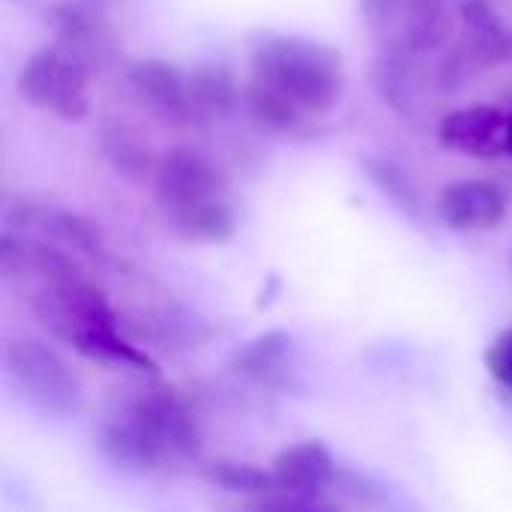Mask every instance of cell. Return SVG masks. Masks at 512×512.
Returning a JSON list of instances; mask_svg holds the SVG:
<instances>
[{
  "label": "cell",
  "mask_w": 512,
  "mask_h": 512,
  "mask_svg": "<svg viewBox=\"0 0 512 512\" xmlns=\"http://www.w3.org/2000/svg\"><path fill=\"white\" fill-rule=\"evenodd\" d=\"M507 156H512V114L510 123H507Z\"/></svg>",
  "instance_id": "cell-17"
},
{
  "label": "cell",
  "mask_w": 512,
  "mask_h": 512,
  "mask_svg": "<svg viewBox=\"0 0 512 512\" xmlns=\"http://www.w3.org/2000/svg\"><path fill=\"white\" fill-rule=\"evenodd\" d=\"M255 108L267 120L288 126L297 111H330L345 87L342 57L327 42L309 36H270L255 48Z\"/></svg>",
  "instance_id": "cell-2"
},
{
  "label": "cell",
  "mask_w": 512,
  "mask_h": 512,
  "mask_svg": "<svg viewBox=\"0 0 512 512\" xmlns=\"http://www.w3.org/2000/svg\"><path fill=\"white\" fill-rule=\"evenodd\" d=\"M99 447L126 474H159L198 459L201 429L177 390L153 384L135 390L108 414Z\"/></svg>",
  "instance_id": "cell-1"
},
{
  "label": "cell",
  "mask_w": 512,
  "mask_h": 512,
  "mask_svg": "<svg viewBox=\"0 0 512 512\" xmlns=\"http://www.w3.org/2000/svg\"><path fill=\"white\" fill-rule=\"evenodd\" d=\"M198 474L207 486L222 489L228 495H267L273 489L270 468L243 459H210L198 465Z\"/></svg>",
  "instance_id": "cell-11"
},
{
  "label": "cell",
  "mask_w": 512,
  "mask_h": 512,
  "mask_svg": "<svg viewBox=\"0 0 512 512\" xmlns=\"http://www.w3.org/2000/svg\"><path fill=\"white\" fill-rule=\"evenodd\" d=\"M294 366V339L285 330H267L231 351V369L252 381H282Z\"/></svg>",
  "instance_id": "cell-10"
},
{
  "label": "cell",
  "mask_w": 512,
  "mask_h": 512,
  "mask_svg": "<svg viewBox=\"0 0 512 512\" xmlns=\"http://www.w3.org/2000/svg\"><path fill=\"white\" fill-rule=\"evenodd\" d=\"M375 180H378V186H381L396 204H402L408 213H414V210L420 207V195H417L414 183H411L402 171H393L390 162H381V171L375 174Z\"/></svg>",
  "instance_id": "cell-15"
},
{
  "label": "cell",
  "mask_w": 512,
  "mask_h": 512,
  "mask_svg": "<svg viewBox=\"0 0 512 512\" xmlns=\"http://www.w3.org/2000/svg\"><path fill=\"white\" fill-rule=\"evenodd\" d=\"M435 210L447 228L459 234H483L507 219V192L495 180L465 177L441 189Z\"/></svg>",
  "instance_id": "cell-7"
},
{
  "label": "cell",
  "mask_w": 512,
  "mask_h": 512,
  "mask_svg": "<svg viewBox=\"0 0 512 512\" xmlns=\"http://www.w3.org/2000/svg\"><path fill=\"white\" fill-rule=\"evenodd\" d=\"M483 363H486V372L495 378V384H501L504 390H512V327L501 330L489 342Z\"/></svg>",
  "instance_id": "cell-14"
},
{
  "label": "cell",
  "mask_w": 512,
  "mask_h": 512,
  "mask_svg": "<svg viewBox=\"0 0 512 512\" xmlns=\"http://www.w3.org/2000/svg\"><path fill=\"white\" fill-rule=\"evenodd\" d=\"M267 512H330V510L315 507L312 501H291V498H288V504H276V507H270Z\"/></svg>",
  "instance_id": "cell-16"
},
{
  "label": "cell",
  "mask_w": 512,
  "mask_h": 512,
  "mask_svg": "<svg viewBox=\"0 0 512 512\" xmlns=\"http://www.w3.org/2000/svg\"><path fill=\"white\" fill-rule=\"evenodd\" d=\"M507 123L510 114L489 102L462 105L438 123V141L441 147L474 156V159H492L507 153Z\"/></svg>",
  "instance_id": "cell-8"
},
{
  "label": "cell",
  "mask_w": 512,
  "mask_h": 512,
  "mask_svg": "<svg viewBox=\"0 0 512 512\" xmlns=\"http://www.w3.org/2000/svg\"><path fill=\"white\" fill-rule=\"evenodd\" d=\"M135 87L162 111H183L189 102V87L168 63H141L135 69Z\"/></svg>",
  "instance_id": "cell-13"
},
{
  "label": "cell",
  "mask_w": 512,
  "mask_h": 512,
  "mask_svg": "<svg viewBox=\"0 0 512 512\" xmlns=\"http://www.w3.org/2000/svg\"><path fill=\"white\" fill-rule=\"evenodd\" d=\"M18 90L30 105L51 111L63 120H81L90 111L84 72L57 51H36L21 66Z\"/></svg>",
  "instance_id": "cell-5"
},
{
  "label": "cell",
  "mask_w": 512,
  "mask_h": 512,
  "mask_svg": "<svg viewBox=\"0 0 512 512\" xmlns=\"http://www.w3.org/2000/svg\"><path fill=\"white\" fill-rule=\"evenodd\" d=\"M273 489L282 492L291 501H315L324 489L333 486L336 480V459L330 447L318 438L297 441L285 447L273 465Z\"/></svg>",
  "instance_id": "cell-9"
},
{
  "label": "cell",
  "mask_w": 512,
  "mask_h": 512,
  "mask_svg": "<svg viewBox=\"0 0 512 512\" xmlns=\"http://www.w3.org/2000/svg\"><path fill=\"white\" fill-rule=\"evenodd\" d=\"M3 369L18 399L45 417L72 420L87 405L81 378L54 348L36 339H9L3 345Z\"/></svg>",
  "instance_id": "cell-4"
},
{
  "label": "cell",
  "mask_w": 512,
  "mask_h": 512,
  "mask_svg": "<svg viewBox=\"0 0 512 512\" xmlns=\"http://www.w3.org/2000/svg\"><path fill=\"white\" fill-rule=\"evenodd\" d=\"M156 195H159L162 210L171 219L198 204L222 198V177L216 165L198 150L177 147L162 159L156 171Z\"/></svg>",
  "instance_id": "cell-6"
},
{
  "label": "cell",
  "mask_w": 512,
  "mask_h": 512,
  "mask_svg": "<svg viewBox=\"0 0 512 512\" xmlns=\"http://www.w3.org/2000/svg\"><path fill=\"white\" fill-rule=\"evenodd\" d=\"M171 225L189 243H228L234 237L237 219H234V210L222 198H216V201H207L186 213L171 216Z\"/></svg>",
  "instance_id": "cell-12"
},
{
  "label": "cell",
  "mask_w": 512,
  "mask_h": 512,
  "mask_svg": "<svg viewBox=\"0 0 512 512\" xmlns=\"http://www.w3.org/2000/svg\"><path fill=\"white\" fill-rule=\"evenodd\" d=\"M33 315L57 342L69 345L78 357L159 378V363L144 351V345L126 336L117 309L87 276L39 288L33 297Z\"/></svg>",
  "instance_id": "cell-3"
}]
</instances>
